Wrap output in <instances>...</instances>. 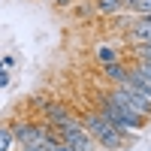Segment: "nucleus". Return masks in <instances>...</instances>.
Returning a JSON list of instances; mask_svg holds the SVG:
<instances>
[{"label":"nucleus","mask_w":151,"mask_h":151,"mask_svg":"<svg viewBox=\"0 0 151 151\" xmlns=\"http://www.w3.org/2000/svg\"><path fill=\"white\" fill-rule=\"evenodd\" d=\"M82 124L88 127V133L97 139V145H103V148H109V151H118V148L127 145V136H124L100 109H97V112H85V115H82Z\"/></svg>","instance_id":"1"},{"label":"nucleus","mask_w":151,"mask_h":151,"mask_svg":"<svg viewBox=\"0 0 151 151\" xmlns=\"http://www.w3.org/2000/svg\"><path fill=\"white\" fill-rule=\"evenodd\" d=\"M97 106H100V112H103V115H106L112 124H115V127H118L124 136L139 133V130L145 127V118H139V115H136V112H130L127 106H121L118 100H112L109 94H103V97L97 94Z\"/></svg>","instance_id":"2"},{"label":"nucleus","mask_w":151,"mask_h":151,"mask_svg":"<svg viewBox=\"0 0 151 151\" xmlns=\"http://www.w3.org/2000/svg\"><path fill=\"white\" fill-rule=\"evenodd\" d=\"M58 130H60V139H64V145L70 151H97V139L88 133V127L79 118H70L67 124H60Z\"/></svg>","instance_id":"3"},{"label":"nucleus","mask_w":151,"mask_h":151,"mask_svg":"<svg viewBox=\"0 0 151 151\" xmlns=\"http://www.w3.org/2000/svg\"><path fill=\"white\" fill-rule=\"evenodd\" d=\"M12 133H15V142L21 148H40L45 145L48 139V130H52V124H33V121H15V124H9Z\"/></svg>","instance_id":"4"},{"label":"nucleus","mask_w":151,"mask_h":151,"mask_svg":"<svg viewBox=\"0 0 151 151\" xmlns=\"http://www.w3.org/2000/svg\"><path fill=\"white\" fill-rule=\"evenodd\" d=\"M109 97H112V100H118L121 106H127L130 112H136L139 118H145V121L151 118V106L145 103V100H142L139 94H133L130 88H124V85H115V88L109 91Z\"/></svg>","instance_id":"5"},{"label":"nucleus","mask_w":151,"mask_h":151,"mask_svg":"<svg viewBox=\"0 0 151 151\" xmlns=\"http://www.w3.org/2000/svg\"><path fill=\"white\" fill-rule=\"evenodd\" d=\"M127 42L133 45H145L151 42V15H136L130 30H127Z\"/></svg>","instance_id":"6"},{"label":"nucleus","mask_w":151,"mask_h":151,"mask_svg":"<svg viewBox=\"0 0 151 151\" xmlns=\"http://www.w3.org/2000/svg\"><path fill=\"white\" fill-rule=\"evenodd\" d=\"M42 118L52 124V127H60V124H67V121L76 118V115H73L67 106H60V103H48V106L42 109Z\"/></svg>","instance_id":"7"},{"label":"nucleus","mask_w":151,"mask_h":151,"mask_svg":"<svg viewBox=\"0 0 151 151\" xmlns=\"http://www.w3.org/2000/svg\"><path fill=\"white\" fill-rule=\"evenodd\" d=\"M103 76L115 85H124L130 76V64H121V60H112V64H103Z\"/></svg>","instance_id":"8"},{"label":"nucleus","mask_w":151,"mask_h":151,"mask_svg":"<svg viewBox=\"0 0 151 151\" xmlns=\"http://www.w3.org/2000/svg\"><path fill=\"white\" fill-rule=\"evenodd\" d=\"M97 15H118L121 9H127V0H91Z\"/></svg>","instance_id":"9"},{"label":"nucleus","mask_w":151,"mask_h":151,"mask_svg":"<svg viewBox=\"0 0 151 151\" xmlns=\"http://www.w3.org/2000/svg\"><path fill=\"white\" fill-rule=\"evenodd\" d=\"M94 58L100 60V67H103V64H112V60H121L118 48H112V45H106V42H97V45H94Z\"/></svg>","instance_id":"10"},{"label":"nucleus","mask_w":151,"mask_h":151,"mask_svg":"<svg viewBox=\"0 0 151 151\" xmlns=\"http://www.w3.org/2000/svg\"><path fill=\"white\" fill-rule=\"evenodd\" d=\"M18 142H15V133L12 127H0V151H12Z\"/></svg>","instance_id":"11"},{"label":"nucleus","mask_w":151,"mask_h":151,"mask_svg":"<svg viewBox=\"0 0 151 151\" xmlns=\"http://www.w3.org/2000/svg\"><path fill=\"white\" fill-rule=\"evenodd\" d=\"M127 9H133L136 15H151V0H127Z\"/></svg>","instance_id":"12"},{"label":"nucleus","mask_w":151,"mask_h":151,"mask_svg":"<svg viewBox=\"0 0 151 151\" xmlns=\"http://www.w3.org/2000/svg\"><path fill=\"white\" fill-rule=\"evenodd\" d=\"M136 55H139V60H151V42L136 45Z\"/></svg>","instance_id":"13"},{"label":"nucleus","mask_w":151,"mask_h":151,"mask_svg":"<svg viewBox=\"0 0 151 151\" xmlns=\"http://www.w3.org/2000/svg\"><path fill=\"white\" fill-rule=\"evenodd\" d=\"M52 3H55L58 9H67V6H73V3H76V0H52Z\"/></svg>","instance_id":"14"},{"label":"nucleus","mask_w":151,"mask_h":151,"mask_svg":"<svg viewBox=\"0 0 151 151\" xmlns=\"http://www.w3.org/2000/svg\"><path fill=\"white\" fill-rule=\"evenodd\" d=\"M6 85H9V73L0 70V88H6Z\"/></svg>","instance_id":"15"},{"label":"nucleus","mask_w":151,"mask_h":151,"mask_svg":"<svg viewBox=\"0 0 151 151\" xmlns=\"http://www.w3.org/2000/svg\"><path fill=\"white\" fill-rule=\"evenodd\" d=\"M48 151H70L64 142H55V145H48Z\"/></svg>","instance_id":"16"},{"label":"nucleus","mask_w":151,"mask_h":151,"mask_svg":"<svg viewBox=\"0 0 151 151\" xmlns=\"http://www.w3.org/2000/svg\"><path fill=\"white\" fill-rule=\"evenodd\" d=\"M139 67L145 70V76H148V79H151V60H139Z\"/></svg>","instance_id":"17"},{"label":"nucleus","mask_w":151,"mask_h":151,"mask_svg":"<svg viewBox=\"0 0 151 151\" xmlns=\"http://www.w3.org/2000/svg\"><path fill=\"white\" fill-rule=\"evenodd\" d=\"M0 70H3V60H0Z\"/></svg>","instance_id":"18"}]
</instances>
